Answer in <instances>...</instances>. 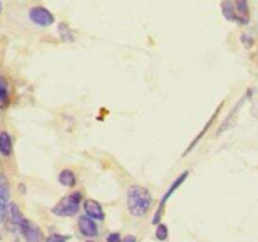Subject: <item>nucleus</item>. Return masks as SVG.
<instances>
[{
  "label": "nucleus",
  "mask_w": 258,
  "mask_h": 242,
  "mask_svg": "<svg viewBox=\"0 0 258 242\" xmlns=\"http://www.w3.org/2000/svg\"><path fill=\"white\" fill-rule=\"evenodd\" d=\"M151 204H153V196L148 188L134 184L127 189V209L131 216H145Z\"/></svg>",
  "instance_id": "obj_1"
},
{
  "label": "nucleus",
  "mask_w": 258,
  "mask_h": 242,
  "mask_svg": "<svg viewBox=\"0 0 258 242\" xmlns=\"http://www.w3.org/2000/svg\"><path fill=\"white\" fill-rule=\"evenodd\" d=\"M221 9L222 14H223V17L226 18L228 22H234L237 23V24H241V20H239L234 2H232V0H223V2L221 3Z\"/></svg>",
  "instance_id": "obj_11"
},
{
  "label": "nucleus",
  "mask_w": 258,
  "mask_h": 242,
  "mask_svg": "<svg viewBox=\"0 0 258 242\" xmlns=\"http://www.w3.org/2000/svg\"><path fill=\"white\" fill-rule=\"evenodd\" d=\"M83 209H85L86 214L92 219H97V221L105 219V212H103L102 206L95 199H86L83 203Z\"/></svg>",
  "instance_id": "obj_8"
},
{
  "label": "nucleus",
  "mask_w": 258,
  "mask_h": 242,
  "mask_svg": "<svg viewBox=\"0 0 258 242\" xmlns=\"http://www.w3.org/2000/svg\"><path fill=\"white\" fill-rule=\"evenodd\" d=\"M222 107H223V102H222V103H221V106H219V107H218V108H217V110H216V112H214V113H213V116H212V117H211V120H209V121H208V123H207V125H206V126H204V128H203V130H202V131H201V133H199V134H198V136H197V138H196V139H194V140H193V143H191V144H190V145H189V146H188V149H186V150H185V153H184V156H185V155H188V153H189V151H190V150H191V149H193V148H194V146H196V145H197V143H198V141H199V140H201V139H202V138H203V136H204V135H206V133H207V131H208V129H209V128H211V126H212V124H213V123H214V121H216L217 116H218L219 111H221V110H222Z\"/></svg>",
  "instance_id": "obj_14"
},
{
  "label": "nucleus",
  "mask_w": 258,
  "mask_h": 242,
  "mask_svg": "<svg viewBox=\"0 0 258 242\" xmlns=\"http://www.w3.org/2000/svg\"><path fill=\"white\" fill-rule=\"evenodd\" d=\"M2 9H3V5H2V2H0V13H2Z\"/></svg>",
  "instance_id": "obj_24"
},
{
  "label": "nucleus",
  "mask_w": 258,
  "mask_h": 242,
  "mask_svg": "<svg viewBox=\"0 0 258 242\" xmlns=\"http://www.w3.org/2000/svg\"><path fill=\"white\" fill-rule=\"evenodd\" d=\"M9 98V90H8V82L3 76H0V105L8 102Z\"/></svg>",
  "instance_id": "obj_17"
},
{
  "label": "nucleus",
  "mask_w": 258,
  "mask_h": 242,
  "mask_svg": "<svg viewBox=\"0 0 258 242\" xmlns=\"http://www.w3.org/2000/svg\"><path fill=\"white\" fill-rule=\"evenodd\" d=\"M58 182L63 187L73 188L77 184V176H76L75 171L71 170V169H62L59 171V174H58Z\"/></svg>",
  "instance_id": "obj_12"
},
{
  "label": "nucleus",
  "mask_w": 258,
  "mask_h": 242,
  "mask_svg": "<svg viewBox=\"0 0 258 242\" xmlns=\"http://www.w3.org/2000/svg\"><path fill=\"white\" fill-rule=\"evenodd\" d=\"M241 42L247 49H249V48L254 44V38L252 37L251 34H248V33H243V34L241 35Z\"/></svg>",
  "instance_id": "obj_19"
},
{
  "label": "nucleus",
  "mask_w": 258,
  "mask_h": 242,
  "mask_svg": "<svg viewBox=\"0 0 258 242\" xmlns=\"http://www.w3.org/2000/svg\"><path fill=\"white\" fill-rule=\"evenodd\" d=\"M9 180L5 174L0 173V222L7 218L8 209H9Z\"/></svg>",
  "instance_id": "obj_7"
},
{
  "label": "nucleus",
  "mask_w": 258,
  "mask_h": 242,
  "mask_svg": "<svg viewBox=\"0 0 258 242\" xmlns=\"http://www.w3.org/2000/svg\"><path fill=\"white\" fill-rule=\"evenodd\" d=\"M70 239V236H64V234L53 233L45 239V242H67Z\"/></svg>",
  "instance_id": "obj_20"
},
{
  "label": "nucleus",
  "mask_w": 258,
  "mask_h": 242,
  "mask_svg": "<svg viewBox=\"0 0 258 242\" xmlns=\"http://www.w3.org/2000/svg\"><path fill=\"white\" fill-rule=\"evenodd\" d=\"M122 242H136V237L130 234V236H126L125 238L122 239Z\"/></svg>",
  "instance_id": "obj_23"
},
{
  "label": "nucleus",
  "mask_w": 258,
  "mask_h": 242,
  "mask_svg": "<svg viewBox=\"0 0 258 242\" xmlns=\"http://www.w3.org/2000/svg\"><path fill=\"white\" fill-rule=\"evenodd\" d=\"M106 242H122L118 233H110L106 238Z\"/></svg>",
  "instance_id": "obj_21"
},
{
  "label": "nucleus",
  "mask_w": 258,
  "mask_h": 242,
  "mask_svg": "<svg viewBox=\"0 0 258 242\" xmlns=\"http://www.w3.org/2000/svg\"><path fill=\"white\" fill-rule=\"evenodd\" d=\"M81 202H82V193L81 192H72L68 196L63 197L57 204L52 208V213L58 217H72L80 211Z\"/></svg>",
  "instance_id": "obj_2"
},
{
  "label": "nucleus",
  "mask_w": 258,
  "mask_h": 242,
  "mask_svg": "<svg viewBox=\"0 0 258 242\" xmlns=\"http://www.w3.org/2000/svg\"><path fill=\"white\" fill-rule=\"evenodd\" d=\"M251 115L253 116V117L258 118V102L252 103V107H251Z\"/></svg>",
  "instance_id": "obj_22"
},
{
  "label": "nucleus",
  "mask_w": 258,
  "mask_h": 242,
  "mask_svg": "<svg viewBox=\"0 0 258 242\" xmlns=\"http://www.w3.org/2000/svg\"><path fill=\"white\" fill-rule=\"evenodd\" d=\"M78 228H80L81 233L86 237L97 236V232H98L97 224H96V222L88 216L80 217V219H78Z\"/></svg>",
  "instance_id": "obj_9"
},
{
  "label": "nucleus",
  "mask_w": 258,
  "mask_h": 242,
  "mask_svg": "<svg viewBox=\"0 0 258 242\" xmlns=\"http://www.w3.org/2000/svg\"><path fill=\"white\" fill-rule=\"evenodd\" d=\"M7 217H8V228H9L10 231H15L17 228H19L20 223H22L23 221V216L17 203L9 204V209H8Z\"/></svg>",
  "instance_id": "obj_10"
},
{
  "label": "nucleus",
  "mask_w": 258,
  "mask_h": 242,
  "mask_svg": "<svg viewBox=\"0 0 258 242\" xmlns=\"http://www.w3.org/2000/svg\"><path fill=\"white\" fill-rule=\"evenodd\" d=\"M188 175H189V171L188 170L183 171V173H181L180 175H179L178 178H176L175 180H174L173 183L170 184L169 189L165 192V194H164V196H163V198H161V202H160V204H159L158 209H156L155 216H154V218H153V223H155V224L160 223V218H161V216H163V212H164V208H165L166 202L169 201V198H170V197L173 196V193L176 191V189L180 188L181 184H183L184 182H185V179L188 178Z\"/></svg>",
  "instance_id": "obj_5"
},
{
  "label": "nucleus",
  "mask_w": 258,
  "mask_h": 242,
  "mask_svg": "<svg viewBox=\"0 0 258 242\" xmlns=\"http://www.w3.org/2000/svg\"><path fill=\"white\" fill-rule=\"evenodd\" d=\"M58 33H59V38L62 42L64 43H73L76 40V34L70 25L66 22H60L58 24Z\"/></svg>",
  "instance_id": "obj_15"
},
{
  "label": "nucleus",
  "mask_w": 258,
  "mask_h": 242,
  "mask_svg": "<svg viewBox=\"0 0 258 242\" xmlns=\"http://www.w3.org/2000/svg\"><path fill=\"white\" fill-rule=\"evenodd\" d=\"M13 151V143L12 138H10L9 134L7 131H3L0 134V154L4 156L12 155Z\"/></svg>",
  "instance_id": "obj_16"
},
{
  "label": "nucleus",
  "mask_w": 258,
  "mask_h": 242,
  "mask_svg": "<svg viewBox=\"0 0 258 242\" xmlns=\"http://www.w3.org/2000/svg\"><path fill=\"white\" fill-rule=\"evenodd\" d=\"M252 92H253V88H248V90H247V92L244 93L243 96H242V98H239V100L237 101V103L234 105L233 110H232L231 112L227 115V117L224 118L223 121H222L221 126H219L218 130H217V136H219L221 134L226 133V131H228L229 129H232V128H234V126H236L237 118H238L239 112H241V110H242V107H243L244 102H246L248 98L252 97V95H253Z\"/></svg>",
  "instance_id": "obj_3"
},
{
  "label": "nucleus",
  "mask_w": 258,
  "mask_h": 242,
  "mask_svg": "<svg viewBox=\"0 0 258 242\" xmlns=\"http://www.w3.org/2000/svg\"><path fill=\"white\" fill-rule=\"evenodd\" d=\"M14 242H20V241H19V239H15V241H14Z\"/></svg>",
  "instance_id": "obj_25"
},
{
  "label": "nucleus",
  "mask_w": 258,
  "mask_h": 242,
  "mask_svg": "<svg viewBox=\"0 0 258 242\" xmlns=\"http://www.w3.org/2000/svg\"><path fill=\"white\" fill-rule=\"evenodd\" d=\"M28 17H29L30 22L33 24L43 28L50 27L55 20L53 13L50 10H48L47 8L42 7V5H35V7L30 8L29 13H28Z\"/></svg>",
  "instance_id": "obj_4"
},
{
  "label": "nucleus",
  "mask_w": 258,
  "mask_h": 242,
  "mask_svg": "<svg viewBox=\"0 0 258 242\" xmlns=\"http://www.w3.org/2000/svg\"><path fill=\"white\" fill-rule=\"evenodd\" d=\"M236 9L238 13L239 20H241L242 25L248 24L249 22V8H248V0H236Z\"/></svg>",
  "instance_id": "obj_13"
},
{
  "label": "nucleus",
  "mask_w": 258,
  "mask_h": 242,
  "mask_svg": "<svg viewBox=\"0 0 258 242\" xmlns=\"http://www.w3.org/2000/svg\"><path fill=\"white\" fill-rule=\"evenodd\" d=\"M87 242H93V241H87Z\"/></svg>",
  "instance_id": "obj_26"
},
{
  "label": "nucleus",
  "mask_w": 258,
  "mask_h": 242,
  "mask_svg": "<svg viewBox=\"0 0 258 242\" xmlns=\"http://www.w3.org/2000/svg\"><path fill=\"white\" fill-rule=\"evenodd\" d=\"M19 229L24 237L25 242H43V239H44L42 229L29 219L23 218Z\"/></svg>",
  "instance_id": "obj_6"
},
{
  "label": "nucleus",
  "mask_w": 258,
  "mask_h": 242,
  "mask_svg": "<svg viewBox=\"0 0 258 242\" xmlns=\"http://www.w3.org/2000/svg\"><path fill=\"white\" fill-rule=\"evenodd\" d=\"M155 234H156V238H158L159 241H165V239L168 238V236H169L168 227H166L164 223H159L158 228H156Z\"/></svg>",
  "instance_id": "obj_18"
}]
</instances>
